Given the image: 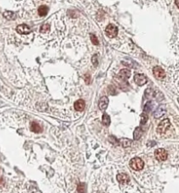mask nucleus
Segmentation results:
<instances>
[{"label": "nucleus", "instance_id": "23", "mask_svg": "<svg viewBox=\"0 0 179 193\" xmlns=\"http://www.w3.org/2000/svg\"><path fill=\"white\" fill-rule=\"evenodd\" d=\"M148 121V115L146 114H141V124H145Z\"/></svg>", "mask_w": 179, "mask_h": 193}, {"label": "nucleus", "instance_id": "20", "mask_svg": "<svg viewBox=\"0 0 179 193\" xmlns=\"http://www.w3.org/2000/svg\"><path fill=\"white\" fill-rule=\"evenodd\" d=\"M50 30V26L48 24H44L43 26L40 27V32L41 33H46Z\"/></svg>", "mask_w": 179, "mask_h": 193}, {"label": "nucleus", "instance_id": "2", "mask_svg": "<svg viewBox=\"0 0 179 193\" xmlns=\"http://www.w3.org/2000/svg\"><path fill=\"white\" fill-rule=\"evenodd\" d=\"M170 127V120L166 118L164 120H163V121L159 123L158 127L156 128V131H157V133H159V134H164V133L169 129Z\"/></svg>", "mask_w": 179, "mask_h": 193}, {"label": "nucleus", "instance_id": "26", "mask_svg": "<svg viewBox=\"0 0 179 193\" xmlns=\"http://www.w3.org/2000/svg\"><path fill=\"white\" fill-rule=\"evenodd\" d=\"M4 184V182L3 178H2V177H0V187H1V186H3Z\"/></svg>", "mask_w": 179, "mask_h": 193}, {"label": "nucleus", "instance_id": "22", "mask_svg": "<svg viewBox=\"0 0 179 193\" xmlns=\"http://www.w3.org/2000/svg\"><path fill=\"white\" fill-rule=\"evenodd\" d=\"M90 39L92 41V43H93L94 45H99V41H98V39H97V37L95 36L94 34H91L90 35Z\"/></svg>", "mask_w": 179, "mask_h": 193}, {"label": "nucleus", "instance_id": "10", "mask_svg": "<svg viewBox=\"0 0 179 193\" xmlns=\"http://www.w3.org/2000/svg\"><path fill=\"white\" fill-rule=\"evenodd\" d=\"M116 179L117 181L120 183V184H127L130 181V178H129L128 175L125 174V173H121V174H118L116 176Z\"/></svg>", "mask_w": 179, "mask_h": 193}, {"label": "nucleus", "instance_id": "15", "mask_svg": "<svg viewBox=\"0 0 179 193\" xmlns=\"http://www.w3.org/2000/svg\"><path fill=\"white\" fill-rule=\"evenodd\" d=\"M132 143V142H131V140H129L128 138H122L121 139L120 141H119V144L121 145V147L123 148H128L131 145Z\"/></svg>", "mask_w": 179, "mask_h": 193}, {"label": "nucleus", "instance_id": "13", "mask_svg": "<svg viewBox=\"0 0 179 193\" xmlns=\"http://www.w3.org/2000/svg\"><path fill=\"white\" fill-rule=\"evenodd\" d=\"M31 130L34 133H40L42 132V128L37 122H32L31 123Z\"/></svg>", "mask_w": 179, "mask_h": 193}, {"label": "nucleus", "instance_id": "3", "mask_svg": "<svg viewBox=\"0 0 179 193\" xmlns=\"http://www.w3.org/2000/svg\"><path fill=\"white\" fill-rule=\"evenodd\" d=\"M105 32H106L107 36H108V38H115V37H116V35H117L118 29L115 25L109 24L108 26L106 27Z\"/></svg>", "mask_w": 179, "mask_h": 193}, {"label": "nucleus", "instance_id": "19", "mask_svg": "<svg viewBox=\"0 0 179 193\" xmlns=\"http://www.w3.org/2000/svg\"><path fill=\"white\" fill-rule=\"evenodd\" d=\"M78 193H87V188L85 184H79L77 187Z\"/></svg>", "mask_w": 179, "mask_h": 193}, {"label": "nucleus", "instance_id": "21", "mask_svg": "<svg viewBox=\"0 0 179 193\" xmlns=\"http://www.w3.org/2000/svg\"><path fill=\"white\" fill-rule=\"evenodd\" d=\"M151 109H152V103H151V101H148L144 106V112L149 113L151 111Z\"/></svg>", "mask_w": 179, "mask_h": 193}, {"label": "nucleus", "instance_id": "24", "mask_svg": "<svg viewBox=\"0 0 179 193\" xmlns=\"http://www.w3.org/2000/svg\"><path fill=\"white\" fill-rule=\"evenodd\" d=\"M92 61H93V65L94 67L98 66V56L97 55H94L92 58Z\"/></svg>", "mask_w": 179, "mask_h": 193}, {"label": "nucleus", "instance_id": "9", "mask_svg": "<svg viewBox=\"0 0 179 193\" xmlns=\"http://www.w3.org/2000/svg\"><path fill=\"white\" fill-rule=\"evenodd\" d=\"M108 102H109V100L107 96L101 97V98L100 99V101H99V108H100L101 110H102V111H104V110L108 107Z\"/></svg>", "mask_w": 179, "mask_h": 193}, {"label": "nucleus", "instance_id": "25", "mask_svg": "<svg viewBox=\"0 0 179 193\" xmlns=\"http://www.w3.org/2000/svg\"><path fill=\"white\" fill-rule=\"evenodd\" d=\"M85 80H86V83L87 84H89L90 83V75H88V74H86L85 75Z\"/></svg>", "mask_w": 179, "mask_h": 193}, {"label": "nucleus", "instance_id": "6", "mask_svg": "<svg viewBox=\"0 0 179 193\" xmlns=\"http://www.w3.org/2000/svg\"><path fill=\"white\" fill-rule=\"evenodd\" d=\"M166 112V107L164 104H161L160 106H158L157 108L156 109V111L154 112V117L156 119L161 118L162 116H163Z\"/></svg>", "mask_w": 179, "mask_h": 193}, {"label": "nucleus", "instance_id": "1", "mask_svg": "<svg viewBox=\"0 0 179 193\" xmlns=\"http://www.w3.org/2000/svg\"><path fill=\"white\" fill-rule=\"evenodd\" d=\"M129 165L134 170H141L143 169L144 167V162L141 158L139 157H135V158L131 159Z\"/></svg>", "mask_w": 179, "mask_h": 193}, {"label": "nucleus", "instance_id": "11", "mask_svg": "<svg viewBox=\"0 0 179 193\" xmlns=\"http://www.w3.org/2000/svg\"><path fill=\"white\" fill-rule=\"evenodd\" d=\"M131 73L128 69H122L121 70L120 73L118 74V77L120 78L121 81H127L129 77H130Z\"/></svg>", "mask_w": 179, "mask_h": 193}, {"label": "nucleus", "instance_id": "16", "mask_svg": "<svg viewBox=\"0 0 179 193\" xmlns=\"http://www.w3.org/2000/svg\"><path fill=\"white\" fill-rule=\"evenodd\" d=\"M38 12H39V16H41V17L46 16V15L47 14V12H48V7L46 6V5L39 6V8L38 10Z\"/></svg>", "mask_w": 179, "mask_h": 193}, {"label": "nucleus", "instance_id": "27", "mask_svg": "<svg viewBox=\"0 0 179 193\" xmlns=\"http://www.w3.org/2000/svg\"><path fill=\"white\" fill-rule=\"evenodd\" d=\"M176 5L178 7V0H176Z\"/></svg>", "mask_w": 179, "mask_h": 193}, {"label": "nucleus", "instance_id": "14", "mask_svg": "<svg viewBox=\"0 0 179 193\" xmlns=\"http://www.w3.org/2000/svg\"><path fill=\"white\" fill-rule=\"evenodd\" d=\"M143 129H141L140 127L136 128V129H135V132H134V139L139 140L141 137V136H143Z\"/></svg>", "mask_w": 179, "mask_h": 193}, {"label": "nucleus", "instance_id": "5", "mask_svg": "<svg viewBox=\"0 0 179 193\" xmlns=\"http://www.w3.org/2000/svg\"><path fill=\"white\" fill-rule=\"evenodd\" d=\"M134 81H135V82L138 85V86H143L144 84L147 83L148 80H147V77L144 74H137L135 75V77H134Z\"/></svg>", "mask_w": 179, "mask_h": 193}, {"label": "nucleus", "instance_id": "4", "mask_svg": "<svg viewBox=\"0 0 179 193\" xmlns=\"http://www.w3.org/2000/svg\"><path fill=\"white\" fill-rule=\"evenodd\" d=\"M155 156L158 161H165L168 157V153L164 149H158L155 151Z\"/></svg>", "mask_w": 179, "mask_h": 193}, {"label": "nucleus", "instance_id": "18", "mask_svg": "<svg viewBox=\"0 0 179 193\" xmlns=\"http://www.w3.org/2000/svg\"><path fill=\"white\" fill-rule=\"evenodd\" d=\"M102 123L105 126H109V124H110V117L106 113H104L102 115Z\"/></svg>", "mask_w": 179, "mask_h": 193}, {"label": "nucleus", "instance_id": "8", "mask_svg": "<svg viewBox=\"0 0 179 193\" xmlns=\"http://www.w3.org/2000/svg\"><path fill=\"white\" fill-rule=\"evenodd\" d=\"M153 74L157 79H163L165 77V72L160 67H156L153 69Z\"/></svg>", "mask_w": 179, "mask_h": 193}, {"label": "nucleus", "instance_id": "7", "mask_svg": "<svg viewBox=\"0 0 179 193\" xmlns=\"http://www.w3.org/2000/svg\"><path fill=\"white\" fill-rule=\"evenodd\" d=\"M16 31L18 32L19 34L24 35V34H28L31 32V28H30L28 26H26V25L22 24V25H19V26H17Z\"/></svg>", "mask_w": 179, "mask_h": 193}, {"label": "nucleus", "instance_id": "17", "mask_svg": "<svg viewBox=\"0 0 179 193\" xmlns=\"http://www.w3.org/2000/svg\"><path fill=\"white\" fill-rule=\"evenodd\" d=\"M4 17H5L6 19H8V20H13V19H16V14H15L14 12L6 11L4 12Z\"/></svg>", "mask_w": 179, "mask_h": 193}, {"label": "nucleus", "instance_id": "12", "mask_svg": "<svg viewBox=\"0 0 179 193\" xmlns=\"http://www.w3.org/2000/svg\"><path fill=\"white\" fill-rule=\"evenodd\" d=\"M85 106H86L85 101L81 99H79L74 102V108H75L76 111H83L84 108H85Z\"/></svg>", "mask_w": 179, "mask_h": 193}]
</instances>
